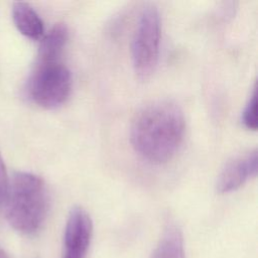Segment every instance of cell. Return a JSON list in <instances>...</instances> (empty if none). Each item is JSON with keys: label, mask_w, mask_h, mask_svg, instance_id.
Returning a JSON list of instances; mask_svg holds the SVG:
<instances>
[{"label": "cell", "mask_w": 258, "mask_h": 258, "mask_svg": "<svg viewBox=\"0 0 258 258\" xmlns=\"http://www.w3.org/2000/svg\"><path fill=\"white\" fill-rule=\"evenodd\" d=\"M150 258H185L183 236L177 225L170 223L165 227Z\"/></svg>", "instance_id": "ba28073f"}, {"label": "cell", "mask_w": 258, "mask_h": 258, "mask_svg": "<svg viewBox=\"0 0 258 258\" xmlns=\"http://www.w3.org/2000/svg\"><path fill=\"white\" fill-rule=\"evenodd\" d=\"M242 122L244 126L251 130L257 129V98L256 87L253 88L252 94L242 113Z\"/></svg>", "instance_id": "30bf717a"}, {"label": "cell", "mask_w": 258, "mask_h": 258, "mask_svg": "<svg viewBox=\"0 0 258 258\" xmlns=\"http://www.w3.org/2000/svg\"><path fill=\"white\" fill-rule=\"evenodd\" d=\"M160 16L153 4L140 13L131 45L134 72L141 80L148 79L155 70L160 45Z\"/></svg>", "instance_id": "3957f363"}, {"label": "cell", "mask_w": 258, "mask_h": 258, "mask_svg": "<svg viewBox=\"0 0 258 258\" xmlns=\"http://www.w3.org/2000/svg\"><path fill=\"white\" fill-rule=\"evenodd\" d=\"M0 258H8L6 252L3 250V248L0 246Z\"/></svg>", "instance_id": "7c38bea8"}, {"label": "cell", "mask_w": 258, "mask_h": 258, "mask_svg": "<svg viewBox=\"0 0 258 258\" xmlns=\"http://www.w3.org/2000/svg\"><path fill=\"white\" fill-rule=\"evenodd\" d=\"M93 237V222L81 207H74L68 217L61 258H86Z\"/></svg>", "instance_id": "5b68a950"}, {"label": "cell", "mask_w": 258, "mask_h": 258, "mask_svg": "<svg viewBox=\"0 0 258 258\" xmlns=\"http://www.w3.org/2000/svg\"><path fill=\"white\" fill-rule=\"evenodd\" d=\"M9 224L26 235L42 227L48 213V192L44 181L30 172L19 171L8 182L5 199Z\"/></svg>", "instance_id": "7a4b0ae2"}, {"label": "cell", "mask_w": 258, "mask_h": 258, "mask_svg": "<svg viewBox=\"0 0 258 258\" xmlns=\"http://www.w3.org/2000/svg\"><path fill=\"white\" fill-rule=\"evenodd\" d=\"M12 18L15 26L23 35L37 39L43 34L41 18L27 3L15 2L12 6Z\"/></svg>", "instance_id": "52a82bcc"}, {"label": "cell", "mask_w": 258, "mask_h": 258, "mask_svg": "<svg viewBox=\"0 0 258 258\" xmlns=\"http://www.w3.org/2000/svg\"><path fill=\"white\" fill-rule=\"evenodd\" d=\"M8 182H9V179L7 177L5 164H4L3 158L0 154V208L5 203L7 189H8Z\"/></svg>", "instance_id": "8fae6325"}, {"label": "cell", "mask_w": 258, "mask_h": 258, "mask_svg": "<svg viewBox=\"0 0 258 258\" xmlns=\"http://www.w3.org/2000/svg\"><path fill=\"white\" fill-rule=\"evenodd\" d=\"M71 88V73L59 60L38 62L28 82L30 98L46 109L63 104L70 96Z\"/></svg>", "instance_id": "277c9868"}, {"label": "cell", "mask_w": 258, "mask_h": 258, "mask_svg": "<svg viewBox=\"0 0 258 258\" xmlns=\"http://www.w3.org/2000/svg\"><path fill=\"white\" fill-rule=\"evenodd\" d=\"M184 116L171 101H156L141 109L132 121L130 140L145 160L160 164L168 161L180 145Z\"/></svg>", "instance_id": "6da1fadb"}, {"label": "cell", "mask_w": 258, "mask_h": 258, "mask_svg": "<svg viewBox=\"0 0 258 258\" xmlns=\"http://www.w3.org/2000/svg\"><path fill=\"white\" fill-rule=\"evenodd\" d=\"M257 160V150L254 149L229 161L218 176L217 191L220 194L233 191L249 177L256 175Z\"/></svg>", "instance_id": "8992f818"}, {"label": "cell", "mask_w": 258, "mask_h": 258, "mask_svg": "<svg viewBox=\"0 0 258 258\" xmlns=\"http://www.w3.org/2000/svg\"><path fill=\"white\" fill-rule=\"evenodd\" d=\"M68 39V28L56 23L41 39L38 49V62L57 61Z\"/></svg>", "instance_id": "9c48e42d"}]
</instances>
